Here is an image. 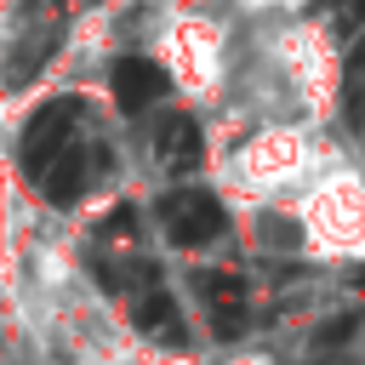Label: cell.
Wrapping results in <instances>:
<instances>
[{"mask_svg":"<svg viewBox=\"0 0 365 365\" xmlns=\"http://www.w3.org/2000/svg\"><path fill=\"white\" fill-rule=\"evenodd\" d=\"M80 114H86V108H80V97H57V103H46V108L23 125V171H29V177H40V171H46V165L74 143L68 131H74V120H80Z\"/></svg>","mask_w":365,"mask_h":365,"instance_id":"7a4b0ae2","label":"cell"},{"mask_svg":"<svg viewBox=\"0 0 365 365\" xmlns=\"http://www.w3.org/2000/svg\"><path fill=\"white\" fill-rule=\"evenodd\" d=\"M354 336H359V314H336V319H325V325L314 331L319 348H348Z\"/></svg>","mask_w":365,"mask_h":365,"instance_id":"ba28073f","label":"cell"},{"mask_svg":"<svg viewBox=\"0 0 365 365\" xmlns=\"http://www.w3.org/2000/svg\"><path fill=\"white\" fill-rule=\"evenodd\" d=\"M262 240H268V245H297V228H291L285 217H262Z\"/></svg>","mask_w":365,"mask_h":365,"instance_id":"30bf717a","label":"cell"},{"mask_svg":"<svg viewBox=\"0 0 365 365\" xmlns=\"http://www.w3.org/2000/svg\"><path fill=\"white\" fill-rule=\"evenodd\" d=\"M194 285H200V297H205V308H211L217 336H240V325H245V279L228 274V268H211V274H200Z\"/></svg>","mask_w":365,"mask_h":365,"instance_id":"5b68a950","label":"cell"},{"mask_svg":"<svg viewBox=\"0 0 365 365\" xmlns=\"http://www.w3.org/2000/svg\"><path fill=\"white\" fill-rule=\"evenodd\" d=\"M131 325H137L143 336L165 342V348H182V342H188L182 314H177V297H171V291H160V285H143V297L131 302Z\"/></svg>","mask_w":365,"mask_h":365,"instance_id":"8992f818","label":"cell"},{"mask_svg":"<svg viewBox=\"0 0 365 365\" xmlns=\"http://www.w3.org/2000/svg\"><path fill=\"white\" fill-rule=\"evenodd\" d=\"M108 86H114V103L125 108V114H143V108H154L160 97H165V68L160 63H148V57H120L114 63V74H108Z\"/></svg>","mask_w":365,"mask_h":365,"instance_id":"3957f363","label":"cell"},{"mask_svg":"<svg viewBox=\"0 0 365 365\" xmlns=\"http://www.w3.org/2000/svg\"><path fill=\"white\" fill-rule=\"evenodd\" d=\"M160 222H165L171 245H211V240L228 228V211H222V200L205 194V188H171V194L160 200Z\"/></svg>","mask_w":365,"mask_h":365,"instance_id":"6da1fadb","label":"cell"},{"mask_svg":"<svg viewBox=\"0 0 365 365\" xmlns=\"http://www.w3.org/2000/svg\"><path fill=\"white\" fill-rule=\"evenodd\" d=\"M34 188H40L51 205H74V200L91 188V148L74 137V143H68V148H63V154L34 177Z\"/></svg>","mask_w":365,"mask_h":365,"instance_id":"277c9868","label":"cell"},{"mask_svg":"<svg viewBox=\"0 0 365 365\" xmlns=\"http://www.w3.org/2000/svg\"><path fill=\"white\" fill-rule=\"evenodd\" d=\"M154 154H160L165 171H194L200 154H205L194 114H165V120H160V137H154Z\"/></svg>","mask_w":365,"mask_h":365,"instance_id":"52a82bcc","label":"cell"},{"mask_svg":"<svg viewBox=\"0 0 365 365\" xmlns=\"http://www.w3.org/2000/svg\"><path fill=\"white\" fill-rule=\"evenodd\" d=\"M131 222H137V205H120V211H108V217H103V234H108V240H125V234H131Z\"/></svg>","mask_w":365,"mask_h":365,"instance_id":"9c48e42d","label":"cell"}]
</instances>
